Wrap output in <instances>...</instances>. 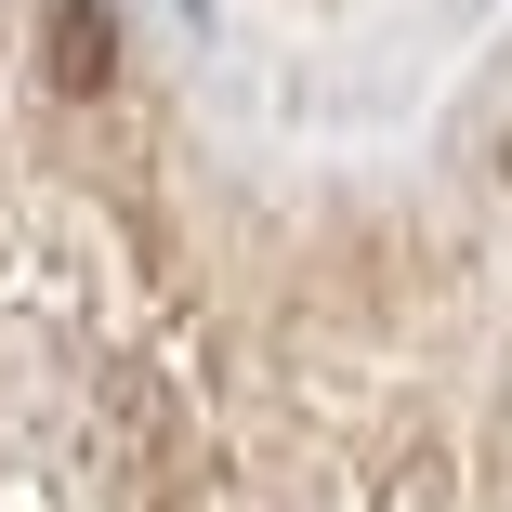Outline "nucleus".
<instances>
[{"label":"nucleus","instance_id":"1","mask_svg":"<svg viewBox=\"0 0 512 512\" xmlns=\"http://www.w3.org/2000/svg\"><path fill=\"white\" fill-rule=\"evenodd\" d=\"M119 40H106V0H53V79L66 92H106Z\"/></svg>","mask_w":512,"mask_h":512}]
</instances>
